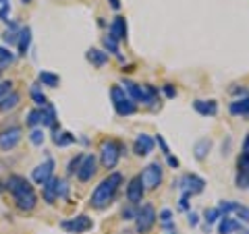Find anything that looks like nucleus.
<instances>
[{"label":"nucleus","instance_id":"1","mask_svg":"<svg viewBox=\"0 0 249 234\" xmlns=\"http://www.w3.org/2000/svg\"><path fill=\"white\" fill-rule=\"evenodd\" d=\"M6 191L13 195V201L17 205L19 212H34L36 205H37V195H36V189L25 176L21 174H11L6 178Z\"/></svg>","mask_w":249,"mask_h":234},{"label":"nucleus","instance_id":"2","mask_svg":"<svg viewBox=\"0 0 249 234\" xmlns=\"http://www.w3.org/2000/svg\"><path fill=\"white\" fill-rule=\"evenodd\" d=\"M123 184V174L121 172H110L104 181H100V184L93 189L91 197H89V205L93 209H104L114 201L116 191Z\"/></svg>","mask_w":249,"mask_h":234},{"label":"nucleus","instance_id":"3","mask_svg":"<svg viewBox=\"0 0 249 234\" xmlns=\"http://www.w3.org/2000/svg\"><path fill=\"white\" fill-rule=\"evenodd\" d=\"M124 93L133 100L137 104H145V106H154L156 100H158V89L154 87V85H147V83H135V81H129V79H123L121 81Z\"/></svg>","mask_w":249,"mask_h":234},{"label":"nucleus","instance_id":"4","mask_svg":"<svg viewBox=\"0 0 249 234\" xmlns=\"http://www.w3.org/2000/svg\"><path fill=\"white\" fill-rule=\"evenodd\" d=\"M127 151L124 150V145L121 141H114V139H104L102 143H100V162H102V166L106 170H112L116 168V164H119L121 155Z\"/></svg>","mask_w":249,"mask_h":234},{"label":"nucleus","instance_id":"5","mask_svg":"<svg viewBox=\"0 0 249 234\" xmlns=\"http://www.w3.org/2000/svg\"><path fill=\"white\" fill-rule=\"evenodd\" d=\"M110 98H112V106H114V110L119 116H131V114L137 112V104L124 93V89L121 85H114L110 89Z\"/></svg>","mask_w":249,"mask_h":234},{"label":"nucleus","instance_id":"6","mask_svg":"<svg viewBox=\"0 0 249 234\" xmlns=\"http://www.w3.org/2000/svg\"><path fill=\"white\" fill-rule=\"evenodd\" d=\"M156 209L152 203H143L142 207H137V216H135V232L137 234H147L154 224H156Z\"/></svg>","mask_w":249,"mask_h":234},{"label":"nucleus","instance_id":"7","mask_svg":"<svg viewBox=\"0 0 249 234\" xmlns=\"http://www.w3.org/2000/svg\"><path fill=\"white\" fill-rule=\"evenodd\" d=\"M139 178H142L145 191H154V189H158L162 178H164V168H162L160 162H152L150 166H145V170L139 174Z\"/></svg>","mask_w":249,"mask_h":234},{"label":"nucleus","instance_id":"8","mask_svg":"<svg viewBox=\"0 0 249 234\" xmlns=\"http://www.w3.org/2000/svg\"><path fill=\"white\" fill-rule=\"evenodd\" d=\"M23 139V129L19 124H11V127H6L0 131V151H11L15 150Z\"/></svg>","mask_w":249,"mask_h":234},{"label":"nucleus","instance_id":"9","mask_svg":"<svg viewBox=\"0 0 249 234\" xmlns=\"http://www.w3.org/2000/svg\"><path fill=\"white\" fill-rule=\"evenodd\" d=\"M177 186L187 195H199L201 191L206 189V181L197 174H183L177 181Z\"/></svg>","mask_w":249,"mask_h":234},{"label":"nucleus","instance_id":"10","mask_svg":"<svg viewBox=\"0 0 249 234\" xmlns=\"http://www.w3.org/2000/svg\"><path fill=\"white\" fill-rule=\"evenodd\" d=\"M60 228L71 232V234H83L93 228V222L91 217L88 216H77V217H71V220H62L60 222Z\"/></svg>","mask_w":249,"mask_h":234},{"label":"nucleus","instance_id":"11","mask_svg":"<svg viewBox=\"0 0 249 234\" xmlns=\"http://www.w3.org/2000/svg\"><path fill=\"white\" fill-rule=\"evenodd\" d=\"M54 166H56V164H54L52 158H48V160L42 162V164H37V166L34 168V172H31V181H34L36 184L44 186L54 176Z\"/></svg>","mask_w":249,"mask_h":234},{"label":"nucleus","instance_id":"12","mask_svg":"<svg viewBox=\"0 0 249 234\" xmlns=\"http://www.w3.org/2000/svg\"><path fill=\"white\" fill-rule=\"evenodd\" d=\"M98 172V160H96V155H83V160H81V166L79 170H77V178H79L81 183H88L91 181L93 176H96Z\"/></svg>","mask_w":249,"mask_h":234},{"label":"nucleus","instance_id":"13","mask_svg":"<svg viewBox=\"0 0 249 234\" xmlns=\"http://www.w3.org/2000/svg\"><path fill=\"white\" fill-rule=\"evenodd\" d=\"M143 195H145V186H143L142 178H139V174H137V176L131 178L129 184H127V199H129L131 205H142Z\"/></svg>","mask_w":249,"mask_h":234},{"label":"nucleus","instance_id":"14","mask_svg":"<svg viewBox=\"0 0 249 234\" xmlns=\"http://www.w3.org/2000/svg\"><path fill=\"white\" fill-rule=\"evenodd\" d=\"M108 35L114 37L116 42L127 40V21H124V17L116 15V17L112 19V23H110V27H108Z\"/></svg>","mask_w":249,"mask_h":234},{"label":"nucleus","instance_id":"15","mask_svg":"<svg viewBox=\"0 0 249 234\" xmlns=\"http://www.w3.org/2000/svg\"><path fill=\"white\" fill-rule=\"evenodd\" d=\"M154 143L156 141H154L150 135H145V133H139L137 139H135V143H133V151L139 155V158H143V155L154 151Z\"/></svg>","mask_w":249,"mask_h":234},{"label":"nucleus","instance_id":"16","mask_svg":"<svg viewBox=\"0 0 249 234\" xmlns=\"http://www.w3.org/2000/svg\"><path fill=\"white\" fill-rule=\"evenodd\" d=\"M196 112L201 116H216L218 114V102L216 100H196L193 102Z\"/></svg>","mask_w":249,"mask_h":234},{"label":"nucleus","instance_id":"17","mask_svg":"<svg viewBox=\"0 0 249 234\" xmlns=\"http://www.w3.org/2000/svg\"><path fill=\"white\" fill-rule=\"evenodd\" d=\"M42 127L56 131L58 129V118H56V110H54L52 104H46L42 108Z\"/></svg>","mask_w":249,"mask_h":234},{"label":"nucleus","instance_id":"18","mask_svg":"<svg viewBox=\"0 0 249 234\" xmlns=\"http://www.w3.org/2000/svg\"><path fill=\"white\" fill-rule=\"evenodd\" d=\"M56 183H58V178H56V176H52L50 181L42 186V197H44V201H46L48 205H54V203L58 201V195H56Z\"/></svg>","mask_w":249,"mask_h":234},{"label":"nucleus","instance_id":"19","mask_svg":"<svg viewBox=\"0 0 249 234\" xmlns=\"http://www.w3.org/2000/svg\"><path fill=\"white\" fill-rule=\"evenodd\" d=\"M241 224L239 220H235V217L231 216H222L220 217V224H218V234H235L237 230H241Z\"/></svg>","mask_w":249,"mask_h":234},{"label":"nucleus","instance_id":"20","mask_svg":"<svg viewBox=\"0 0 249 234\" xmlns=\"http://www.w3.org/2000/svg\"><path fill=\"white\" fill-rule=\"evenodd\" d=\"M19 102H21V93L19 91L6 93V96L0 100V112H11V110H15V108L19 106Z\"/></svg>","mask_w":249,"mask_h":234},{"label":"nucleus","instance_id":"21","mask_svg":"<svg viewBox=\"0 0 249 234\" xmlns=\"http://www.w3.org/2000/svg\"><path fill=\"white\" fill-rule=\"evenodd\" d=\"M85 58H88L96 68H100V67H104L108 62V52L98 50V48H89L88 54H85Z\"/></svg>","mask_w":249,"mask_h":234},{"label":"nucleus","instance_id":"22","mask_svg":"<svg viewBox=\"0 0 249 234\" xmlns=\"http://www.w3.org/2000/svg\"><path fill=\"white\" fill-rule=\"evenodd\" d=\"M229 112L232 116H249V98H241V100L231 102Z\"/></svg>","mask_w":249,"mask_h":234},{"label":"nucleus","instance_id":"23","mask_svg":"<svg viewBox=\"0 0 249 234\" xmlns=\"http://www.w3.org/2000/svg\"><path fill=\"white\" fill-rule=\"evenodd\" d=\"M31 46V29L29 27H21L19 31V42H17V48H19V56H25L27 50Z\"/></svg>","mask_w":249,"mask_h":234},{"label":"nucleus","instance_id":"24","mask_svg":"<svg viewBox=\"0 0 249 234\" xmlns=\"http://www.w3.org/2000/svg\"><path fill=\"white\" fill-rule=\"evenodd\" d=\"M37 83L44 85V87H52L54 89V87H58L60 85V77L50 73V71H42L40 75H37Z\"/></svg>","mask_w":249,"mask_h":234},{"label":"nucleus","instance_id":"25","mask_svg":"<svg viewBox=\"0 0 249 234\" xmlns=\"http://www.w3.org/2000/svg\"><path fill=\"white\" fill-rule=\"evenodd\" d=\"M52 141H54V145H58V147H67V145L75 143V135H71V133H67V131H54Z\"/></svg>","mask_w":249,"mask_h":234},{"label":"nucleus","instance_id":"26","mask_svg":"<svg viewBox=\"0 0 249 234\" xmlns=\"http://www.w3.org/2000/svg\"><path fill=\"white\" fill-rule=\"evenodd\" d=\"M29 96H31V100H34V104H36L37 108H44L46 104H50V102H48V98H46V93L42 91V85H40V83H36L34 87H31Z\"/></svg>","mask_w":249,"mask_h":234},{"label":"nucleus","instance_id":"27","mask_svg":"<svg viewBox=\"0 0 249 234\" xmlns=\"http://www.w3.org/2000/svg\"><path fill=\"white\" fill-rule=\"evenodd\" d=\"M210 150H212V141H210V139H201V141H197L196 147H193V155H196L197 160H204L210 153Z\"/></svg>","mask_w":249,"mask_h":234},{"label":"nucleus","instance_id":"28","mask_svg":"<svg viewBox=\"0 0 249 234\" xmlns=\"http://www.w3.org/2000/svg\"><path fill=\"white\" fill-rule=\"evenodd\" d=\"M13 62H15V54H13L9 48L0 46V71H2V68H6L9 65H13Z\"/></svg>","mask_w":249,"mask_h":234},{"label":"nucleus","instance_id":"29","mask_svg":"<svg viewBox=\"0 0 249 234\" xmlns=\"http://www.w3.org/2000/svg\"><path fill=\"white\" fill-rule=\"evenodd\" d=\"M25 122H27V127H31V129H36L37 124H42V108H34V110H29Z\"/></svg>","mask_w":249,"mask_h":234},{"label":"nucleus","instance_id":"30","mask_svg":"<svg viewBox=\"0 0 249 234\" xmlns=\"http://www.w3.org/2000/svg\"><path fill=\"white\" fill-rule=\"evenodd\" d=\"M220 212H218V207H210V209H206L204 212V222H206V226H212V224H216L218 220H220Z\"/></svg>","mask_w":249,"mask_h":234},{"label":"nucleus","instance_id":"31","mask_svg":"<svg viewBox=\"0 0 249 234\" xmlns=\"http://www.w3.org/2000/svg\"><path fill=\"white\" fill-rule=\"evenodd\" d=\"M102 44H104V48H106L108 52H110V54H114V56H119V58H121V52H119V42H116L114 37H110V35H104Z\"/></svg>","mask_w":249,"mask_h":234},{"label":"nucleus","instance_id":"32","mask_svg":"<svg viewBox=\"0 0 249 234\" xmlns=\"http://www.w3.org/2000/svg\"><path fill=\"white\" fill-rule=\"evenodd\" d=\"M81 160H83V153H77L75 158L69 162V166H67V174H69V176L77 174V170H79V166H81Z\"/></svg>","mask_w":249,"mask_h":234},{"label":"nucleus","instance_id":"33","mask_svg":"<svg viewBox=\"0 0 249 234\" xmlns=\"http://www.w3.org/2000/svg\"><path fill=\"white\" fill-rule=\"evenodd\" d=\"M239 203H235V201H220L218 203V212H220V216H229L231 212H235Z\"/></svg>","mask_w":249,"mask_h":234},{"label":"nucleus","instance_id":"34","mask_svg":"<svg viewBox=\"0 0 249 234\" xmlns=\"http://www.w3.org/2000/svg\"><path fill=\"white\" fill-rule=\"evenodd\" d=\"M29 141L34 143V145H42L44 143V131L42 129H31V133H29Z\"/></svg>","mask_w":249,"mask_h":234},{"label":"nucleus","instance_id":"35","mask_svg":"<svg viewBox=\"0 0 249 234\" xmlns=\"http://www.w3.org/2000/svg\"><path fill=\"white\" fill-rule=\"evenodd\" d=\"M56 195H58V199H69V184L62 178H58V183H56Z\"/></svg>","mask_w":249,"mask_h":234},{"label":"nucleus","instance_id":"36","mask_svg":"<svg viewBox=\"0 0 249 234\" xmlns=\"http://www.w3.org/2000/svg\"><path fill=\"white\" fill-rule=\"evenodd\" d=\"M235 214L239 216V222H241V224H249V207H245V205H237Z\"/></svg>","mask_w":249,"mask_h":234},{"label":"nucleus","instance_id":"37","mask_svg":"<svg viewBox=\"0 0 249 234\" xmlns=\"http://www.w3.org/2000/svg\"><path fill=\"white\" fill-rule=\"evenodd\" d=\"M137 207L139 205H127V207H123V220H135V216H137Z\"/></svg>","mask_w":249,"mask_h":234},{"label":"nucleus","instance_id":"38","mask_svg":"<svg viewBox=\"0 0 249 234\" xmlns=\"http://www.w3.org/2000/svg\"><path fill=\"white\" fill-rule=\"evenodd\" d=\"M158 220L162 222V224H173V212H170V209H162V212L158 214Z\"/></svg>","mask_w":249,"mask_h":234},{"label":"nucleus","instance_id":"39","mask_svg":"<svg viewBox=\"0 0 249 234\" xmlns=\"http://www.w3.org/2000/svg\"><path fill=\"white\" fill-rule=\"evenodd\" d=\"M154 141H156V143H158V145H160V150H162V153H164V155H170V150H168V143L164 141V137H162V135H160V133H158V135H156V139H154Z\"/></svg>","mask_w":249,"mask_h":234},{"label":"nucleus","instance_id":"40","mask_svg":"<svg viewBox=\"0 0 249 234\" xmlns=\"http://www.w3.org/2000/svg\"><path fill=\"white\" fill-rule=\"evenodd\" d=\"M13 91V81H0V100Z\"/></svg>","mask_w":249,"mask_h":234},{"label":"nucleus","instance_id":"41","mask_svg":"<svg viewBox=\"0 0 249 234\" xmlns=\"http://www.w3.org/2000/svg\"><path fill=\"white\" fill-rule=\"evenodd\" d=\"M187 222H189L191 228H196V226L199 224V216L196 212H189V214H187Z\"/></svg>","mask_w":249,"mask_h":234},{"label":"nucleus","instance_id":"42","mask_svg":"<svg viewBox=\"0 0 249 234\" xmlns=\"http://www.w3.org/2000/svg\"><path fill=\"white\" fill-rule=\"evenodd\" d=\"M189 197L191 195H187V193H183V197H181V201H178V207L183 209V212H187L189 209Z\"/></svg>","mask_w":249,"mask_h":234},{"label":"nucleus","instance_id":"43","mask_svg":"<svg viewBox=\"0 0 249 234\" xmlns=\"http://www.w3.org/2000/svg\"><path fill=\"white\" fill-rule=\"evenodd\" d=\"M9 15H11V6H9V4L0 6V19H2V21H9Z\"/></svg>","mask_w":249,"mask_h":234},{"label":"nucleus","instance_id":"44","mask_svg":"<svg viewBox=\"0 0 249 234\" xmlns=\"http://www.w3.org/2000/svg\"><path fill=\"white\" fill-rule=\"evenodd\" d=\"M164 93H166V98H175V96H177V89H175V85L166 83V85H164Z\"/></svg>","mask_w":249,"mask_h":234},{"label":"nucleus","instance_id":"45","mask_svg":"<svg viewBox=\"0 0 249 234\" xmlns=\"http://www.w3.org/2000/svg\"><path fill=\"white\" fill-rule=\"evenodd\" d=\"M241 155H249V133H247V137L243 141V147H241Z\"/></svg>","mask_w":249,"mask_h":234},{"label":"nucleus","instance_id":"46","mask_svg":"<svg viewBox=\"0 0 249 234\" xmlns=\"http://www.w3.org/2000/svg\"><path fill=\"white\" fill-rule=\"evenodd\" d=\"M166 162H168L170 168H178V160L175 158V155H166Z\"/></svg>","mask_w":249,"mask_h":234},{"label":"nucleus","instance_id":"47","mask_svg":"<svg viewBox=\"0 0 249 234\" xmlns=\"http://www.w3.org/2000/svg\"><path fill=\"white\" fill-rule=\"evenodd\" d=\"M108 2H110V6L114 11H119L121 9V0H108Z\"/></svg>","mask_w":249,"mask_h":234},{"label":"nucleus","instance_id":"48","mask_svg":"<svg viewBox=\"0 0 249 234\" xmlns=\"http://www.w3.org/2000/svg\"><path fill=\"white\" fill-rule=\"evenodd\" d=\"M11 0H0V6H4V4H9Z\"/></svg>","mask_w":249,"mask_h":234},{"label":"nucleus","instance_id":"49","mask_svg":"<svg viewBox=\"0 0 249 234\" xmlns=\"http://www.w3.org/2000/svg\"><path fill=\"white\" fill-rule=\"evenodd\" d=\"M168 234H177V230H170V232H168Z\"/></svg>","mask_w":249,"mask_h":234},{"label":"nucleus","instance_id":"50","mask_svg":"<svg viewBox=\"0 0 249 234\" xmlns=\"http://www.w3.org/2000/svg\"><path fill=\"white\" fill-rule=\"evenodd\" d=\"M23 2H25V4H27V2H31V0H23Z\"/></svg>","mask_w":249,"mask_h":234},{"label":"nucleus","instance_id":"51","mask_svg":"<svg viewBox=\"0 0 249 234\" xmlns=\"http://www.w3.org/2000/svg\"><path fill=\"white\" fill-rule=\"evenodd\" d=\"M247 189H249V186H247Z\"/></svg>","mask_w":249,"mask_h":234},{"label":"nucleus","instance_id":"52","mask_svg":"<svg viewBox=\"0 0 249 234\" xmlns=\"http://www.w3.org/2000/svg\"><path fill=\"white\" fill-rule=\"evenodd\" d=\"M0 73H2V71H0Z\"/></svg>","mask_w":249,"mask_h":234}]
</instances>
